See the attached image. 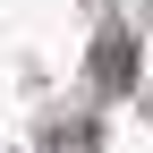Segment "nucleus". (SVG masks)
Segmentation results:
<instances>
[{
  "instance_id": "nucleus-1",
  "label": "nucleus",
  "mask_w": 153,
  "mask_h": 153,
  "mask_svg": "<svg viewBox=\"0 0 153 153\" xmlns=\"http://www.w3.org/2000/svg\"><path fill=\"white\" fill-rule=\"evenodd\" d=\"M94 85H102V94H128V85H136V43H128L119 26L94 43Z\"/></svg>"
}]
</instances>
